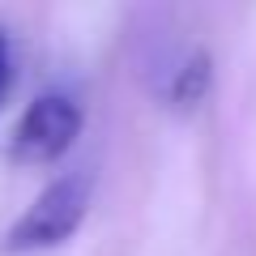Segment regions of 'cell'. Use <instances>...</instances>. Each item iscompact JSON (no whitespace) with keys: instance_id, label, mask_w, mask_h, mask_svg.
<instances>
[{"instance_id":"obj_1","label":"cell","mask_w":256,"mask_h":256,"mask_svg":"<svg viewBox=\"0 0 256 256\" xmlns=\"http://www.w3.org/2000/svg\"><path fill=\"white\" fill-rule=\"evenodd\" d=\"M86 210H90V180H86L82 171H68L56 184H47L34 196V205L13 222V230L4 235V248H9V252L56 248L82 226Z\"/></svg>"},{"instance_id":"obj_2","label":"cell","mask_w":256,"mask_h":256,"mask_svg":"<svg viewBox=\"0 0 256 256\" xmlns=\"http://www.w3.org/2000/svg\"><path fill=\"white\" fill-rule=\"evenodd\" d=\"M77 132H82V111H77V102L64 98V94H38L26 107L18 132H13L9 158L13 162H26V166L56 162L77 141Z\"/></svg>"},{"instance_id":"obj_3","label":"cell","mask_w":256,"mask_h":256,"mask_svg":"<svg viewBox=\"0 0 256 256\" xmlns=\"http://www.w3.org/2000/svg\"><path fill=\"white\" fill-rule=\"evenodd\" d=\"M4 90H9V38L0 30V102H4Z\"/></svg>"}]
</instances>
